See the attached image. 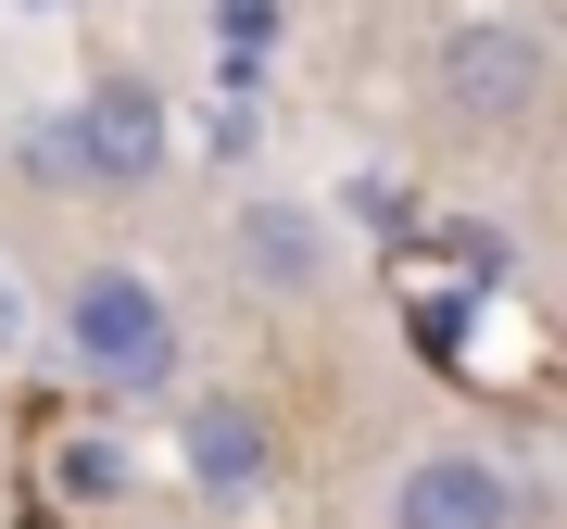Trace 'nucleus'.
Segmentation results:
<instances>
[{
  "label": "nucleus",
  "instance_id": "0eeeda50",
  "mask_svg": "<svg viewBox=\"0 0 567 529\" xmlns=\"http://www.w3.org/2000/svg\"><path fill=\"white\" fill-rule=\"evenodd\" d=\"M13 164H25V189H76L89 203V152H76V114H25V139H13Z\"/></svg>",
  "mask_w": 567,
  "mask_h": 529
},
{
  "label": "nucleus",
  "instance_id": "7ed1b4c3",
  "mask_svg": "<svg viewBox=\"0 0 567 529\" xmlns=\"http://www.w3.org/2000/svg\"><path fill=\"white\" fill-rule=\"evenodd\" d=\"M529 517H543V479L492 467L480 442H429L379 491V529H529Z\"/></svg>",
  "mask_w": 567,
  "mask_h": 529
},
{
  "label": "nucleus",
  "instance_id": "423d86ee",
  "mask_svg": "<svg viewBox=\"0 0 567 529\" xmlns=\"http://www.w3.org/2000/svg\"><path fill=\"white\" fill-rule=\"evenodd\" d=\"M240 278L265 290V303H316L328 290V227L303 203H278V189H252L240 203Z\"/></svg>",
  "mask_w": 567,
  "mask_h": 529
},
{
  "label": "nucleus",
  "instance_id": "9d476101",
  "mask_svg": "<svg viewBox=\"0 0 567 529\" xmlns=\"http://www.w3.org/2000/svg\"><path fill=\"white\" fill-rule=\"evenodd\" d=\"M341 203H353L365 227H379V240H416V215H404V189H391V177H353Z\"/></svg>",
  "mask_w": 567,
  "mask_h": 529
},
{
  "label": "nucleus",
  "instance_id": "f257e3e1",
  "mask_svg": "<svg viewBox=\"0 0 567 529\" xmlns=\"http://www.w3.org/2000/svg\"><path fill=\"white\" fill-rule=\"evenodd\" d=\"M63 353L102 404H177V366H189V328L164 303V278L140 264H76L63 278Z\"/></svg>",
  "mask_w": 567,
  "mask_h": 529
},
{
  "label": "nucleus",
  "instance_id": "20e7f679",
  "mask_svg": "<svg viewBox=\"0 0 567 529\" xmlns=\"http://www.w3.org/2000/svg\"><path fill=\"white\" fill-rule=\"evenodd\" d=\"M63 114H76V152H89V203L164 189V164H177V114H164V89H152V76L102 63V76H89Z\"/></svg>",
  "mask_w": 567,
  "mask_h": 529
},
{
  "label": "nucleus",
  "instance_id": "6e6552de",
  "mask_svg": "<svg viewBox=\"0 0 567 529\" xmlns=\"http://www.w3.org/2000/svg\"><path fill=\"white\" fill-rule=\"evenodd\" d=\"M51 491H63V505H114V491H126V454L114 442H63L51 454Z\"/></svg>",
  "mask_w": 567,
  "mask_h": 529
},
{
  "label": "nucleus",
  "instance_id": "f03ea898",
  "mask_svg": "<svg viewBox=\"0 0 567 529\" xmlns=\"http://www.w3.org/2000/svg\"><path fill=\"white\" fill-rule=\"evenodd\" d=\"M543 102H555L543 25H517V13L442 25V51H429V114H442L454 139H517V126H543Z\"/></svg>",
  "mask_w": 567,
  "mask_h": 529
},
{
  "label": "nucleus",
  "instance_id": "9b49d317",
  "mask_svg": "<svg viewBox=\"0 0 567 529\" xmlns=\"http://www.w3.org/2000/svg\"><path fill=\"white\" fill-rule=\"evenodd\" d=\"M25 13H63V0H25Z\"/></svg>",
  "mask_w": 567,
  "mask_h": 529
},
{
  "label": "nucleus",
  "instance_id": "39448f33",
  "mask_svg": "<svg viewBox=\"0 0 567 529\" xmlns=\"http://www.w3.org/2000/svg\"><path fill=\"white\" fill-rule=\"evenodd\" d=\"M177 467H189V491H203L215 517L265 505V491H278V416H265L252 391H189L177 404Z\"/></svg>",
  "mask_w": 567,
  "mask_h": 529
},
{
  "label": "nucleus",
  "instance_id": "1a4fd4ad",
  "mask_svg": "<svg viewBox=\"0 0 567 529\" xmlns=\"http://www.w3.org/2000/svg\"><path fill=\"white\" fill-rule=\"evenodd\" d=\"M215 39L227 51H278V0H215Z\"/></svg>",
  "mask_w": 567,
  "mask_h": 529
}]
</instances>
